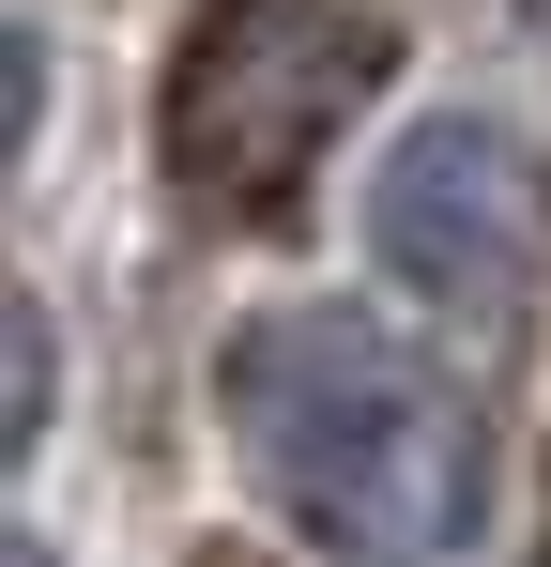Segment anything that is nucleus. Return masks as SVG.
<instances>
[{
  "instance_id": "nucleus-1",
  "label": "nucleus",
  "mask_w": 551,
  "mask_h": 567,
  "mask_svg": "<svg viewBox=\"0 0 551 567\" xmlns=\"http://www.w3.org/2000/svg\"><path fill=\"white\" fill-rule=\"evenodd\" d=\"M215 414L322 567H459L490 537V414L383 307H246L215 338Z\"/></svg>"
},
{
  "instance_id": "nucleus-2",
  "label": "nucleus",
  "mask_w": 551,
  "mask_h": 567,
  "mask_svg": "<svg viewBox=\"0 0 551 567\" xmlns=\"http://www.w3.org/2000/svg\"><path fill=\"white\" fill-rule=\"evenodd\" d=\"M383 93V31L353 0H199L154 78V169L215 230H276L322 185V154Z\"/></svg>"
},
{
  "instance_id": "nucleus-3",
  "label": "nucleus",
  "mask_w": 551,
  "mask_h": 567,
  "mask_svg": "<svg viewBox=\"0 0 551 567\" xmlns=\"http://www.w3.org/2000/svg\"><path fill=\"white\" fill-rule=\"evenodd\" d=\"M353 230H367V277L398 307H445L475 338L537 322V291H551V154H537V123H506V107H414L367 154Z\"/></svg>"
},
{
  "instance_id": "nucleus-4",
  "label": "nucleus",
  "mask_w": 551,
  "mask_h": 567,
  "mask_svg": "<svg viewBox=\"0 0 551 567\" xmlns=\"http://www.w3.org/2000/svg\"><path fill=\"white\" fill-rule=\"evenodd\" d=\"M46 399H62V338H46V307L15 291V461L46 445Z\"/></svg>"
},
{
  "instance_id": "nucleus-5",
  "label": "nucleus",
  "mask_w": 551,
  "mask_h": 567,
  "mask_svg": "<svg viewBox=\"0 0 551 567\" xmlns=\"http://www.w3.org/2000/svg\"><path fill=\"white\" fill-rule=\"evenodd\" d=\"M199 567H230V553H199Z\"/></svg>"
}]
</instances>
